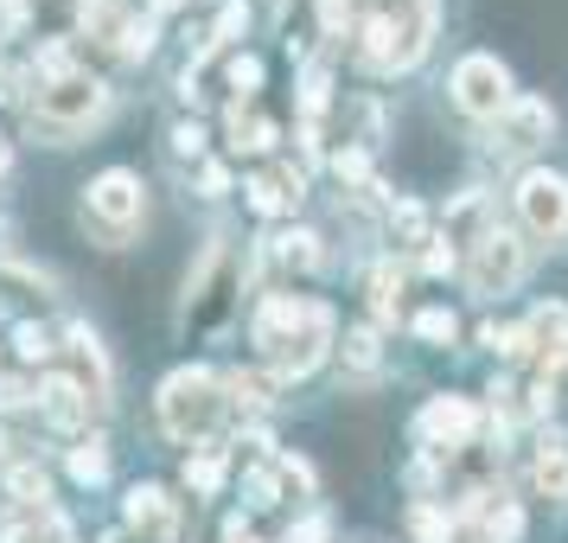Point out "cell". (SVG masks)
<instances>
[{
	"instance_id": "cell-29",
	"label": "cell",
	"mask_w": 568,
	"mask_h": 543,
	"mask_svg": "<svg viewBox=\"0 0 568 543\" xmlns=\"http://www.w3.org/2000/svg\"><path fill=\"white\" fill-rule=\"evenodd\" d=\"M415 537H422V543H447V517L422 505V512H415Z\"/></svg>"
},
{
	"instance_id": "cell-16",
	"label": "cell",
	"mask_w": 568,
	"mask_h": 543,
	"mask_svg": "<svg viewBox=\"0 0 568 543\" xmlns=\"http://www.w3.org/2000/svg\"><path fill=\"white\" fill-rule=\"evenodd\" d=\"M185 486L199 492V499H211V492L224 486V454H217V448H199V454L185 461Z\"/></svg>"
},
{
	"instance_id": "cell-8",
	"label": "cell",
	"mask_w": 568,
	"mask_h": 543,
	"mask_svg": "<svg viewBox=\"0 0 568 543\" xmlns=\"http://www.w3.org/2000/svg\"><path fill=\"white\" fill-rule=\"evenodd\" d=\"M473 429H479V410L466 396H435L422 410V441H435V448H466Z\"/></svg>"
},
{
	"instance_id": "cell-7",
	"label": "cell",
	"mask_w": 568,
	"mask_h": 543,
	"mask_svg": "<svg viewBox=\"0 0 568 543\" xmlns=\"http://www.w3.org/2000/svg\"><path fill=\"white\" fill-rule=\"evenodd\" d=\"M517 275H524V243L491 224V231L473 243V257H466V282H473V294H511Z\"/></svg>"
},
{
	"instance_id": "cell-1",
	"label": "cell",
	"mask_w": 568,
	"mask_h": 543,
	"mask_svg": "<svg viewBox=\"0 0 568 543\" xmlns=\"http://www.w3.org/2000/svg\"><path fill=\"white\" fill-rule=\"evenodd\" d=\"M256 345L275 364V378H307L333 345V313L320 301H301V294H275L256 313Z\"/></svg>"
},
{
	"instance_id": "cell-6",
	"label": "cell",
	"mask_w": 568,
	"mask_h": 543,
	"mask_svg": "<svg viewBox=\"0 0 568 543\" xmlns=\"http://www.w3.org/2000/svg\"><path fill=\"white\" fill-rule=\"evenodd\" d=\"M511 199H517V218H524L530 237L556 243V237L568 231V180L562 173H524Z\"/></svg>"
},
{
	"instance_id": "cell-14",
	"label": "cell",
	"mask_w": 568,
	"mask_h": 543,
	"mask_svg": "<svg viewBox=\"0 0 568 543\" xmlns=\"http://www.w3.org/2000/svg\"><path fill=\"white\" fill-rule=\"evenodd\" d=\"M243 192H250V205H256L262 218H275V211H287L294 199H301V173H294V167H282V173H262V180H250Z\"/></svg>"
},
{
	"instance_id": "cell-22",
	"label": "cell",
	"mask_w": 568,
	"mask_h": 543,
	"mask_svg": "<svg viewBox=\"0 0 568 543\" xmlns=\"http://www.w3.org/2000/svg\"><path fill=\"white\" fill-rule=\"evenodd\" d=\"M517 531H524V512L517 505H491L486 512V543H517Z\"/></svg>"
},
{
	"instance_id": "cell-32",
	"label": "cell",
	"mask_w": 568,
	"mask_h": 543,
	"mask_svg": "<svg viewBox=\"0 0 568 543\" xmlns=\"http://www.w3.org/2000/svg\"><path fill=\"white\" fill-rule=\"evenodd\" d=\"M287 543H326V517H307V524H301Z\"/></svg>"
},
{
	"instance_id": "cell-28",
	"label": "cell",
	"mask_w": 568,
	"mask_h": 543,
	"mask_svg": "<svg viewBox=\"0 0 568 543\" xmlns=\"http://www.w3.org/2000/svg\"><path fill=\"white\" fill-rule=\"evenodd\" d=\"M231 390L243 396V403H268V390H275V378H243V371H236V378H231Z\"/></svg>"
},
{
	"instance_id": "cell-20",
	"label": "cell",
	"mask_w": 568,
	"mask_h": 543,
	"mask_svg": "<svg viewBox=\"0 0 568 543\" xmlns=\"http://www.w3.org/2000/svg\"><path fill=\"white\" fill-rule=\"evenodd\" d=\"M7 486H13L20 505H39V512H45V499H52V486H45V473H39V466H13V473H7Z\"/></svg>"
},
{
	"instance_id": "cell-31",
	"label": "cell",
	"mask_w": 568,
	"mask_h": 543,
	"mask_svg": "<svg viewBox=\"0 0 568 543\" xmlns=\"http://www.w3.org/2000/svg\"><path fill=\"white\" fill-rule=\"evenodd\" d=\"M454 243H447V237H435V250H428V257H422V269H428V275H447V269H454Z\"/></svg>"
},
{
	"instance_id": "cell-5",
	"label": "cell",
	"mask_w": 568,
	"mask_h": 543,
	"mask_svg": "<svg viewBox=\"0 0 568 543\" xmlns=\"http://www.w3.org/2000/svg\"><path fill=\"white\" fill-rule=\"evenodd\" d=\"M454 103H460L466 115H479V122H498V115L517 103L505 64H498V58H486V52L460 58V64H454Z\"/></svg>"
},
{
	"instance_id": "cell-21",
	"label": "cell",
	"mask_w": 568,
	"mask_h": 543,
	"mask_svg": "<svg viewBox=\"0 0 568 543\" xmlns=\"http://www.w3.org/2000/svg\"><path fill=\"white\" fill-rule=\"evenodd\" d=\"M243 492H250V505H256V512H268V505H275V492H282V473H275V466H250V473H243Z\"/></svg>"
},
{
	"instance_id": "cell-25",
	"label": "cell",
	"mask_w": 568,
	"mask_h": 543,
	"mask_svg": "<svg viewBox=\"0 0 568 543\" xmlns=\"http://www.w3.org/2000/svg\"><path fill=\"white\" fill-rule=\"evenodd\" d=\"M345 359L358 364V371H377V333H371V326L345 333Z\"/></svg>"
},
{
	"instance_id": "cell-2",
	"label": "cell",
	"mask_w": 568,
	"mask_h": 543,
	"mask_svg": "<svg viewBox=\"0 0 568 543\" xmlns=\"http://www.w3.org/2000/svg\"><path fill=\"white\" fill-rule=\"evenodd\" d=\"M231 384H217L211 371H173L166 384H160V429L173 441H205L224 410H231Z\"/></svg>"
},
{
	"instance_id": "cell-15",
	"label": "cell",
	"mask_w": 568,
	"mask_h": 543,
	"mask_svg": "<svg viewBox=\"0 0 568 543\" xmlns=\"http://www.w3.org/2000/svg\"><path fill=\"white\" fill-rule=\"evenodd\" d=\"M537 492H549V499H568V441L549 435L537 448Z\"/></svg>"
},
{
	"instance_id": "cell-17",
	"label": "cell",
	"mask_w": 568,
	"mask_h": 543,
	"mask_svg": "<svg viewBox=\"0 0 568 543\" xmlns=\"http://www.w3.org/2000/svg\"><path fill=\"white\" fill-rule=\"evenodd\" d=\"M268 243H275V257L287 269H320V237L313 231H282V237H268Z\"/></svg>"
},
{
	"instance_id": "cell-11",
	"label": "cell",
	"mask_w": 568,
	"mask_h": 543,
	"mask_svg": "<svg viewBox=\"0 0 568 543\" xmlns=\"http://www.w3.org/2000/svg\"><path fill=\"white\" fill-rule=\"evenodd\" d=\"M129 524L166 543L173 531H180V512H173V499H166L160 486H134V492H129Z\"/></svg>"
},
{
	"instance_id": "cell-24",
	"label": "cell",
	"mask_w": 568,
	"mask_h": 543,
	"mask_svg": "<svg viewBox=\"0 0 568 543\" xmlns=\"http://www.w3.org/2000/svg\"><path fill=\"white\" fill-rule=\"evenodd\" d=\"M396 288H403V282H396V269L384 262V269L371 275V308L384 313V320H396Z\"/></svg>"
},
{
	"instance_id": "cell-4",
	"label": "cell",
	"mask_w": 568,
	"mask_h": 543,
	"mask_svg": "<svg viewBox=\"0 0 568 543\" xmlns=\"http://www.w3.org/2000/svg\"><path fill=\"white\" fill-rule=\"evenodd\" d=\"M141 205H148V192H141V180L122 173V167H109L103 180H90V192H83V218H90L109 243H122V237L141 224Z\"/></svg>"
},
{
	"instance_id": "cell-9",
	"label": "cell",
	"mask_w": 568,
	"mask_h": 543,
	"mask_svg": "<svg viewBox=\"0 0 568 543\" xmlns=\"http://www.w3.org/2000/svg\"><path fill=\"white\" fill-rule=\"evenodd\" d=\"M39 410H45V422H52V429H78L83 415H90L83 378H64V371H52V378L39 384Z\"/></svg>"
},
{
	"instance_id": "cell-33",
	"label": "cell",
	"mask_w": 568,
	"mask_h": 543,
	"mask_svg": "<svg viewBox=\"0 0 568 543\" xmlns=\"http://www.w3.org/2000/svg\"><path fill=\"white\" fill-rule=\"evenodd\" d=\"M13 97H20V71H13V64H0V103H13Z\"/></svg>"
},
{
	"instance_id": "cell-35",
	"label": "cell",
	"mask_w": 568,
	"mask_h": 543,
	"mask_svg": "<svg viewBox=\"0 0 568 543\" xmlns=\"http://www.w3.org/2000/svg\"><path fill=\"white\" fill-rule=\"evenodd\" d=\"M460 543H473V537H460Z\"/></svg>"
},
{
	"instance_id": "cell-26",
	"label": "cell",
	"mask_w": 568,
	"mask_h": 543,
	"mask_svg": "<svg viewBox=\"0 0 568 543\" xmlns=\"http://www.w3.org/2000/svg\"><path fill=\"white\" fill-rule=\"evenodd\" d=\"M20 359H27V364H45V359H52V339L39 333V326H20Z\"/></svg>"
},
{
	"instance_id": "cell-13",
	"label": "cell",
	"mask_w": 568,
	"mask_h": 543,
	"mask_svg": "<svg viewBox=\"0 0 568 543\" xmlns=\"http://www.w3.org/2000/svg\"><path fill=\"white\" fill-rule=\"evenodd\" d=\"M78 20H83V32H90V39H103V46H115V52L129 46V32H134V13H122L115 0H83Z\"/></svg>"
},
{
	"instance_id": "cell-18",
	"label": "cell",
	"mask_w": 568,
	"mask_h": 543,
	"mask_svg": "<svg viewBox=\"0 0 568 543\" xmlns=\"http://www.w3.org/2000/svg\"><path fill=\"white\" fill-rule=\"evenodd\" d=\"M389 231L403 237V250H415V243H435V237H428V211L415 205V199H403V205H396V218H389Z\"/></svg>"
},
{
	"instance_id": "cell-12",
	"label": "cell",
	"mask_w": 568,
	"mask_h": 543,
	"mask_svg": "<svg viewBox=\"0 0 568 543\" xmlns=\"http://www.w3.org/2000/svg\"><path fill=\"white\" fill-rule=\"evenodd\" d=\"M530 339H537V352L549 371H562L568 364V308H537L530 313Z\"/></svg>"
},
{
	"instance_id": "cell-19",
	"label": "cell",
	"mask_w": 568,
	"mask_h": 543,
	"mask_svg": "<svg viewBox=\"0 0 568 543\" xmlns=\"http://www.w3.org/2000/svg\"><path fill=\"white\" fill-rule=\"evenodd\" d=\"M71 473H78L83 486H97V480H103L109 473V454H103V441L90 435V441H78V448H71Z\"/></svg>"
},
{
	"instance_id": "cell-30",
	"label": "cell",
	"mask_w": 568,
	"mask_h": 543,
	"mask_svg": "<svg viewBox=\"0 0 568 543\" xmlns=\"http://www.w3.org/2000/svg\"><path fill=\"white\" fill-rule=\"evenodd\" d=\"M27 403H32L27 378H0V410H27Z\"/></svg>"
},
{
	"instance_id": "cell-3",
	"label": "cell",
	"mask_w": 568,
	"mask_h": 543,
	"mask_svg": "<svg viewBox=\"0 0 568 543\" xmlns=\"http://www.w3.org/2000/svg\"><path fill=\"white\" fill-rule=\"evenodd\" d=\"M109 90L83 71H64V78L39 83V103H32V134H78L103 115Z\"/></svg>"
},
{
	"instance_id": "cell-10",
	"label": "cell",
	"mask_w": 568,
	"mask_h": 543,
	"mask_svg": "<svg viewBox=\"0 0 568 543\" xmlns=\"http://www.w3.org/2000/svg\"><path fill=\"white\" fill-rule=\"evenodd\" d=\"M498 129H505V148H537V141H549V129H556V109L537 103V97H517V103L498 115Z\"/></svg>"
},
{
	"instance_id": "cell-23",
	"label": "cell",
	"mask_w": 568,
	"mask_h": 543,
	"mask_svg": "<svg viewBox=\"0 0 568 543\" xmlns=\"http://www.w3.org/2000/svg\"><path fill=\"white\" fill-rule=\"evenodd\" d=\"M415 333L428 339V345H454V313H440V308H428V313H415Z\"/></svg>"
},
{
	"instance_id": "cell-34",
	"label": "cell",
	"mask_w": 568,
	"mask_h": 543,
	"mask_svg": "<svg viewBox=\"0 0 568 543\" xmlns=\"http://www.w3.org/2000/svg\"><path fill=\"white\" fill-rule=\"evenodd\" d=\"M154 7H160V13H166V7H180V0H154Z\"/></svg>"
},
{
	"instance_id": "cell-27",
	"label": "cell",
	"mask_w": 568,
	"mask_h": 543,
	"mask_svg": "<svg viewBox=\"0 0 568 543\" xmlns=\"http://www.w3.org/2000/svg\"><path fill=\"white\" fill-rule=\"evenodd\" d=\"M173 154L199 160V154H205V129H192V122H185V129H173Z\"/></svg>"
}]
</instances>
